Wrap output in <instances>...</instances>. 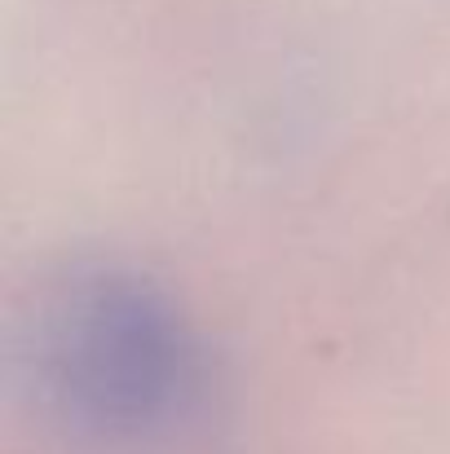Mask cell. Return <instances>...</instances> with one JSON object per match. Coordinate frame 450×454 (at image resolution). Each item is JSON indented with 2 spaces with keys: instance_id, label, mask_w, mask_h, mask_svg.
I'll use <instances>...</instances> for the list:
<instances>
[{
  "instance_id": "6da1fadb",
  "label": "cell",
  "mask_w": 450,
  "mask_h": 454,
  "mask_svg": "<svg viewBox=\"0 0 450 454\" xmlns=\"http://www.w3.org/2000/svg\"><path fill=\"white\" fill-rule=\"evenodd\" d=\"M53 384L67 411L107 437L138 442L168 428L190 402V353L163 309L129 287H89L49 326Z\"/></svg>"
}]
</instances>
